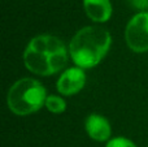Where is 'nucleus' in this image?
Returning <instances> with one entry per match:
<instances>
[{
  "label": "nucleus",
  "mask_w": 148,
  "mask_h": 147,
  "mask_svg": "<svg viewBox=\"0 0 148 147\" xmlns=\"http://www.w3.org/2000/svg\"><path fill=\"white\" fill-rule=\"evenodd\" d=\"M68 63V49L60 38L43 34L33 38L23 52V64L31 73L52 76Z\"/></svg>",
  "instance_id": "obj_1"
},
{
  "label": "nucleus",
  "mask_w": 148,
  "mask_h": 147,
  "mask_svg": "<svg viewBox=\"0 0 148 147\" xmlns=\"http://www.w3.org/2000/svg\"><path fill=\"white\" fill-rule=\"evenodd\" d=\"M112 43L109 31L99 26H86L75 33L69 44L70 57L82 69L94 68L108 54Z\"/></svg>",
  "instance_id": "obj_2"
},
{
  "label": "nucleus",
  "mask_w": 148,
  "mask_h": 147,
  "mask_svg": "<svg viewBox=\"0 0 148 147\" xmlns=\"http://www.w3.org/2000/svg\"><path fill=\"white\" fill-rule=\"evenodd\" d=\"M47 93L39 81L21 78L10 86L7 95L8 108L17 116H27L46 104Z\"/></svg>",
  "instance_id": "obj_3"
},
{
  "label": "nucleus",
  "mask_w": 148,
  "mask_h": 147,
  "mask_svg": "<svg viewBox=\"0 0 148 147\" xmlns=\"http://www.w3.org/2000/svg\"><path fill=\"white\" fill-rule=\"evenodd\" d=\"M125 41L136 54L148 51V12H139L131 17L125 29Z\"/></svg>",
  "instance_id": "obj_4"
},
{
  "label": "nucleus",
  "mask_w": 148,
  "mask_h": 147,
  "mask_svg": "<svg viewBox=\"0 0 148 147\" xmlns=\"http://www.w3.org/2000/svg\"><path fill=\"white\" fill-rule=\"evenodd\" d=\"M86 83V74L83 69L79 67L69 68L61 73L59 81H57V91L65 96L75 95L83 89Z\"/></svg>",
  "instance_id": "obj_5"
},
{
  "label": "nucleus",
  "mask_w": 148,
  "mask_h": 147,
  "mask_svg": "<svg viewBox=\"0 0 148 147\" xmlns=\"http://www.w3.org/2000/svg\"><path fill=\"white\" fill-rule=\"evenodd\" d=\"M84 128H86L88 137L94 141H97V142L108 141L112 134L109 121L97 113H92L87 117L84 121Z\"/></svg>",
  "instance_id": "obj_6"
},
{
  "label": "nucleus",
  "mask_w": 148,
  "mask_h": 147,
  "mask_svg": "<svg viewBox=\"0 0 148 147\" xmlns=\"http://www.w3.org/2000/svg\"><path fill=\"white\" fill-rule=\"evenodd\" d=\"M83 8L90 20L95 22H105L112 16L110 0H83Z\"/></svg>",
  "instance_id": "obj_7"
},
{
  "label": "nucleus",
  "mask_w": 148,
  "mask_h": 147,
  "mask_svg": "<svg viewBox=\"0 0 148 147\" xmlns=\"http://www.w3.org/2000/svg\"><path fill=\"white\" fill-rule=\"evenodd\" d=\"M46 108L52 113H62L66 109V103L61 96L57 95H49L46 99Z\"/></svg>",
  "instance_id": "obj_8"
},
{
  "label": "nucleus",
  "mask_w": 148,
  "mask_h": 147,
  "mask_svg": "<svg viewBox=\"0 0 148 147\" xmlns=\"http://www.w3.org/2000/svg\"><path fill=\"white\" fill-rule=\"evenodd\" d=\"M105 147H136V146H135V143L131 142V141L127 139V138L117 137V138L110 139Z\"/></svg>",
  "instance_id": "obj_9"
},
{
  "label": "nucleus",
  "mask_w": 148,
  "mask_h": 147,
  "mask_svg": "<svg viewBox=\"0 0 148 147\" xmlns=\"http://www.w3.org/2000/svg\"><path fill=\"white\" fill-rule=\"evenodd\" d=\"M129 4L133 8L138 10H142V12H146L148 9V0H126Z\"/></svg>",
  "instance_id": "obj_10"
}]
</instances>
